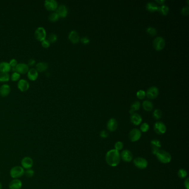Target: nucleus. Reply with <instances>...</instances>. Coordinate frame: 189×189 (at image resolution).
Returning <instances> with one entry per match:
<instances>
[{
    "mask_svg": "<svg viewBox=\"0 0 189 189\" xmlns=\"http://www.w3.org/2000/svg\"><path fill=\"white\" fill-rule=\"evenodd\" d=\"M100 137L102 138H106L108 137V133L106 130H102L100 133Z\"/></svg>",
    "mask_w": 189,
    "mask_h": 189,
    "instance_id": "obj_44",
    "label": "nucleus"
},
{
    "mask_svg": "<svg viewBox=\"0 0 189 189\" xmlns=\"http://www.w3.org/2000/svg\"><path fill=\"white\" fill-rule=\"evenodd\" d=\"M154 130L157 134L162 135L164 134L166 130L165 125L162 122H158L154 124Z\"/></svg>",
    "mask_w": 189,
    "mask_h": 189,
    "instance_id": "obj_7",
    "label": "nucleus"
},
{
    "mask_svg": "<svg viewBox=\"0 0 189 189\" xmlns=\"http://www.w3.org/2000/svg\"><path fill=\"white\" fill-rule=\"evenodd\" d=\"M184 184H185V187L186 189H189V179H187L186 180H185V182H184Z\"/></svg>",
    "mask_w": 189,
    "mask_h": 189,
    "instance_id": "obj_46",
    "label": "nucleus"
},
{
    "mask_svg": "<svg viewBox=\"0 0 189 189\" xmlns=\"http://www.w3.org/2000/svg\"><path fill=\"white\" fill-rule=\"evenodd\" d=\"M56 13L58 14L59 17H66L68 13V10L65 5L61 4L57 8Z\"/></svg>",
    "mask_w": 189,
    "mask_h": 189,
    "instance_id": "obj_15",
    "label": "nucleus"
},
{
    "mask_svg": "<svg viewBox=\"0 0 189 189\" xmlns=\"http://www.w3.org/2000/svg\"><path fill=\"white\" fill-rule=\"evenodd\" d=\"M10 79V75L8 73L0 72V82H7Z\"/></svg>",
    "mask_w": 189,
    "mask_h": 189,
    "instance_id": "obj_29",
    "label": "nucleus"
},
{
    "mask_svg": "<svg viewBox=\"0 0 189 189\" xmlns=\"http://www.w3.org/2000/svg\"><path fill=\"white\" fill-rule=\"evenodd\" d=\"M47 40L49 42L50 44L54 43L57 40V36L55 33H51L48 36Z\"/></svg>",
    "mask_w": 189,
    "mask_h": 189,
    "instance_id": "obj_33",
    "label": "nucleus"
},
{
    "mask_svg": "<svg viewBox=\"0 0 189 189\" xmlns=\"http://www.w3.org/2000/svg\"><path fill=\"white\" fill-rule=\"evenodd\" d=\"M17 86L20 91L24 92L28 90L29 88V83L25 79H20L18 82Z\"/></svg>",
    "mask_w": 189,
    "mask_h": 189,
    "instance_id": "obj_19",
    "label": "nucleus"
},
{
    "mask_svg": "<svg viewBox=\"0 0 189 189\" xmlns=\"http://www.w3.org/2000/svg\"><path fill=\"white\" fill-rule=\"evenodd\" d=\"M50 43L47 40H44L42 41V45L44 48L49 47L50 46Z\"/></svg>",
    "mask_w": 189,
    "mask_h": 189,
    "instance_id": "obj_41",
    "label": "nucleus"
},
{
    "mask_svg": "<svg viewBox=\"0 0 189 189\" xmlns=\"http://www.w3.org/2000/svg\"><path fill=\"white\" fill-rule=\"evenodd\" d=\"M44 6L48 10L54 11L58 7V4L55 0H46L44 2Z\"/></svg>",
    "mask_w": 189,
    "mask_h": 189,
    "instance_id": "obj_12",
    "label": "nucleus"
},
{
    "mask_svg": "<svg viewBox=\"0 0 189 189\" xmlns=\"http://www.w3.org/2000/svg\"><path fill=\"white\" fill-rule=\"evenodd\" d=\"M48 68V63L46 62H39L36 64V70L41 72L46 71Z\"/></svg>",
    "mask_w": 189,
    "mask_h": 189,
    "instance_id": "obj_23",
    "label": "nucleus"
},
{
    "mask_svg": "<svg viewBox=\"0 0 189 189\" xmlns=\"http://www.w3.org/2000/svg\"><path fill=\"white\" fill-rule=\"evenodd\" d=\"M159 95V90L157 87H150L148 89V91L146 93V95L148 98L150 99H154L157 98Z\"/></svg>",
    "mask_w": 189,
    "mask_h": 189,
    "instance_id": "obj_9",
    "label": "nucleus"
},
{
    "mask_svg": "<svg viewBox=\"0 0 189 189\" xmlns=\"http://www.w3.org/2000/svg\"><path fill=\"white\" fill-rule=\"evenodd\" d=\"M187 175H188L187 171L185 169H181L179 170L178 171V176L181 179L185 178L187 176Z\"/></svg>",
    "mask_w": 189,
    "mask_h": 189,
    "instance_id": "obj_34",
    "label": "nucleus"
},
{
    "mask_svg": "<svg viewBox=\"0 0 189 189\" xmlns=\"http://www.w3.org/2000/svg\"><path fill=\"white\" fill-rule=\"evenodd\" d=\"M156 2L160 4H163L165 2V0H156Z\"/></svg>",
    "mask_w": 189,
    "mask_h": 189,
    "instance_id": "obj_47",
    "label": "nucleus"
},
{
    "mask_svg": "<svg viewBox=\"0 0 189 189\" xmlns=\"http://www.w3.org/2000/svg\"><path fill=\"white\" fill-rule=\"evenodd\" d=\"M16 72L17 73L24 74L29 71V68H28V66L27 64H26L25 63H21L17 64V65L16 67Z\"/></svg>",
    "mask_w": 189,
    "mask_h": 189,
    "instance_id": "obj_16",
    "label": "nucleus"
},
{
    "mask_svg": "<svg viewBox=\"0 0 189 189\" xmlns=\"http://www.w3.org/2000/svg\"><path fill=\"white\" fill-rule=\"evenodd\" d=\"M80 41L84 44H87L90 42V40L87 37H84L80 39Z\"/></svg>",
    "mask_w": 189,
    "mask_h": 189,
    "instance_id": "obj_42",
    "label": "nucleus"
},
{
    "mask_svg": "<svg viewBox=\"0 0 189 189\" xmlns=\"http://www.w3.org/2000/svg\"><path fill=\"white\" fill-rule=\"evenodd\" d=\"M137 96L139 99H143L146 96V93L143 90H139L137 93Z\"/></svg>",
    "mask_w": 189,
    "mask_h": 189,
    "instance_id": "obj_35",
    "label": "nucleus"
},
{
    "mask_svg": "<svg viewBox=\"0 0 189 189\" xmlns=\"http://www.w3.org/2000/svg\"><path fill=\"white\" fill-rule=\"evenodd\" d=\"M158 11L162 15L166 16L168 14V13L169 12V8L166 5L162 4L161 6L158 7Z\"/></svg>",
    "mask_w": 189,
    "mask_h": 189,
    "instance_id": "obj_27",
    "label": "nucleus"
},
{
    "mask_svg": "<svg viewBox=\"0 0 189 189\" xmlns=\"http://www.w3.org/2000/svg\"><path fill=\"white\" fill-rule=\"evenodd\" d=\"M11 70V66L9 63L6 62H2L0 63V72L8 73Z\"/></svg>",
    "mask_w": 189,
    "mask_h": 189,
    "instance_id": "obj_24",
    "label": "nucleus"
},
{
    "mask_svg": "<svg viewBox=\"0 0 189 189\" xmlns=\"http://www.w3.org/2000/svg\"><path fill=\"white\" fill-rule=\"evenodd\" d=\"M153 116L154 117V119L158 120L160 119L162 117V112L160 109H155L154 110L153 114Z\"/></svg>",
    "mask_w": 189,
    "mask_h": 189,
    "instance_id": "obj_30",
    "label": "nucleus"
},
{
    "mask_svg": "<svg viewBox=\"0 0 189 189\" xmlns=\"http://www.w3.org/2000/svg\"><path fill=\"white\" fill-rule=\"evenodd\" d=\"M68 38L73 44H77L80 40L78 32L75 30H73L69 33L68 35Z\"/></svg>",
    "mask_w": 189,
    "mask_h": 189,
    "instance_id": "obj_17",
    "label": "nucleus"
},
{
    "mask_svg": "<svg viewBox=\"0 0 189 189\" xmlns=\"http://www.w3.org/2000/svg\"><path fill=\"white\" fill-rule=\"evenodd\" d=\"M24 173V170L22 166H17L12 168L10 171V175L13 179L21 177Z\"/></svg>",
    "mask_w": 189,
    "mask_h": 189,
    "instance_id": "obj_4",
    "label": "nucleus"
},
{
    "mask_svg": "<svg viewBox=\"0 0 189 189\" xmlns=\"http://www.w3.org/2000/svg\"><path fill=\"white\" fill-rule=\"evenodd\" d=\"M140 106V104L139 102H138V101L135 102L131 106V108H130V110H129V113L131 114H133V113H134L135 111H137V110H138L139 109Z\"/></svg>",
    "mask_w": 189,
    "mask_h": 189,
    "instance_id": "obj_28",
    "label": "nucleus"
},
{
    "mask_svg": "<svg viewBox=\"0 0 189 189\" xmlns=\"http://www.w3.org/2000/svg\"><path fill=\"white\" fill-rule=\"evenodd\" d=\"M38 75V71L35 68H31L28 71V78L31 80H35L37 78Z\"/></svg>",
    "mask_w": 189,
    "mask_h": 189,
    "instance_id": "obj_21",
    "label": "nucleus"
},
{
    "mask_svg": "<svg viewBox=\"0 0 189 189\" xmlns=\"http://www.w3.org/2000/svg\"><path fill=\"white\" fill-rule=\"evenodd\" d=\"M146 8L149 12H155L158 11V6L154 2H148L146 5Z\"/></svg>",
    "mask_w": 189,
    "mask_h": 189,
    "instance_id": "obj_25",
    "label": "nucleus"
},
{
    "mask_svg": "<svg viewBox=\"0 0 189 189\" xmlns=\"http://www.w3.org/2000/svg\"><path fill=\"white\" fill-rule=\"evenodd\" d=\"M25 175H26V176L28 177H32L33 175H34V173L35 172L33 170L31 169H27L25 172H24Z\"/></svg>",
    "mask_w": 189,
    "mask_h": 189,
    "instance_id": "obj_39",
    "label": "nucleus"
},
{
    "mask_svg": "<svg viewBox=\"0 0 189 189\" xmlns=\"http://www.w3.org/2000/svg\"><path fill=\"white\" fill-rule=\"evenodd\" d=\"M35 35L36 39L40 41H42L46 39V32L45 29L42 27L37 28L35 30Z\"/></svg>",
    "mask_w": 189,
    "mask_h": 189,
    "instance_id": "obj_5",
    "label": "nucleus"
},
{
    "mask_svg": "<svg viewBox=\"0 0 189 189\" xmlns=\"http://www.w3.org/2000/svg\"><path fill=\"white\" fill-rule=\"evenodd\" d=\"M130 121L134 125L138 126L142 123V117L138 113H133L130 116Z\"/></svg>",
    "mask_w": 189,
    "mask_h": 189,
    "instance_id": "obj_18",
    "label": "nucleus"
},
{
    "mask_svg": "<svg viewBox=\"0 0 189 189\" xmlns=\"http://www.w3.org/2000/svg\"><path fill=\"white\" fill-rule=\"evenodd\" d=\"M33 160L30 157H25L21 161V165L22 168L26 169H30L33 166Z\"/></svg>",
    "mask_w": 189,
    "mask_h": 189,
    "instance_id": "obj_13",
    "label": "nucleus"
},
{
    "mask_svg": "<svg viewBox=\"0 0 189 189\" xmlns=\"http://www.w3.org/2000/svg\"><path fill=\"white\" fill-rule=\"evenodd\" d=\"M149 129V126L148 123H144L140 126V130L142 132H147Z\"/></svg>",
    "mask_w": 189,
    "mask_h": 189,
    "instance_id": "obj_36",
    "label": "nucleus"
},
{
    "mask_svg": "<svg viewBox=\"0 0 189 189\" xmlns=\"http://www.w3.org/2000/svg\"><path fill=\"white\" fill-rule=\"evenodd\" d=\"M165 46V41L162 37H157L153 41L154 49L158 51L162 50Z\"/></svg>",
    "mask_w": 189,
    "mask_h": 189,
    "instance_id": "obj_3",
    "label": "nucleus"
},
{
    "mask_svg": "<svg viewBox=\"0 0 189 189\" xmlns=\"http://www.w3.org/2000/svg\"><path fill=\"white\" fill-rule=\"evenodd\" d=\"M0 189H2V185L1 184V182H0Z\"/></svg>",
    "mask_w": 189,
    "mask_h": 189,
    "instance_id": "obj_48",
    "label": "nucleus"
},
{
    "mask_svg": "<svg viewBox=\"0 0 189 189\" xmlns=\"http://www.w3.org/2000/svg\"><path fill=\"white\" fill-rule=\"evenodd\" d=\"M146 31L149 35L151 36H155L157 33V30L155 28L152 27H149L147 28Z\"/></svg>",
    "mask_w": 189,
    "mask_h": 189,
    "instance_id": "obj_32",
    "label": "nucleus"
},
{
    "mask_svg": "<svg viewBox=\"0 0 189 189\" xmlns=\"http://www.w3.org/2000/svg\"><path fill=\"white\" fill-rule=\"evenodd\" d=\"M142 107L144 110L147 111H151L153 109V104L149 100H145L142 103Z\"/></svg>",
    "mask_w": 189,
    "mask_h": 189,
    "instance_id": "obj_26",
    "label": "nucleus"
},
{
    "mask_svg": "<svg viewBox=\"0 0 189 189\" xmlns=\"http://www.w3.org/2000/svg\"><path fill=\"white\" fill-rule=\"evenodd\" d=\"M181 13L184 15L187 16L189 14V7L188 6H185L181 10Z\"/></svg>",
    "mask_w": 189,
    "mask_h": 189,
    "instance_id": "obj_40",
    "label": "nucleus"
},
{
    "mask_svg": "<svg viewBox=\"0 0 189 189\" xmlns=\"http://www.w3.org/2000/svg\"><path fill=\"white\" fill-rule=\"evenodd\" d=\"M141 135L142 133L140 130L137 129H134L130 131L129 134V138L131 142H137L140 138Z\"/></svg>",
    "mask_w": 189,
    "mask_h": 189,
    "instance_id": "obj_8",
    "label": "nucleus"
},
{
    "mask_svg": "<svg viewBox=\"0 0 189 189\" xmlns=\"http://www.w3.org/2000/svg\"><path fill=\"white\" fill-rule=\"evenodd\" d=\"M155 155L158 158V160L163 164L169 163L171 160V155L165 150H159Z\"/></svg>",
    "mask_w": 189,
    "mask_h": 189,
    "instance_id": "obj_2",
    "label": "nucleus"
},
{
    "mask_svg": "<svg viewBox=\"0 0 189 189\" xmlns=\"http://www.w3.org/2000/svg\"><path fill=\"white\" fill-rule=\"evenodd\" d=\"M9 64L11 66V68L13 67H16L17 65V61L15 59H12L10 61Z\"/></svg>",
    "mask_w": 189,
    "mask_h": 189,
    "instance_id": "obj_43",
    "label": "nucleus"
},
{
    "mask_svg": "<svg viewBox=\"0 0 189 189\" xmlns=\"http://www.w3.org/2000/svg\"><path fill=\"white\" fill-rule=\"evenodd\" d=\"M11 91L10 87L7 84H4L0 87V95L3 97L7 96Z\"/></svg>",
    "mask_w": 189,
    "mask_h": 189,
    "instance_id": "obj_22",
    "label": "nucleus"
},
{
    "mask_svg": "<svg viewBox=\"0 0 189 189\" xmlns=\"http://www.w3.org/2000/svg\"><path fill=\"white\" fill-rule=\"evenodd\" d=\"M150 144L153 154L156 155L159 150V149L161 148V142L158 139H153L151 141Z\"/></svg>",
    "mask_w": 189,
    "mask_h": 189,
    "instance_id": "obj_11",
    "label": "nucleus"
},
{
    "mask_svg": "<svg viewBox=\"0 0 189 189\" xmlns=\"http://www.w3.org/2000/svg\"><path fill=\"white\" fill-rule=\"evenodd\" d=\"M59 17L58 14L56 12H52L49 15L48 18L51 21L55 22L59 19Z\"/></svg>",
    "mask_w": 189,
    "mask_h": 189,
    "instance_id": "obj_31",
    "label": "nucleus"
},
{
    "mask_svg": "<svg viewBox=\"0 0 189 189\" xmlns=\"http://www.w3.org/2000/svg\"><path fill=\"white\" fill-rule=\"evenodd\" d=\"M123 148V143L122 142H118L115 143V150L119 151V150L122 149Z\"/></svg>",
    "mask_w": 189,
    "mask_h": 189,
    "instance_id": "obj_38",
    "label": "nucleus"
},
{
    "mask_svg": "<svg viewBox=\"0 0 189 189\" xmlns=\"http://www.w3.org/2000/svg\"><path fill=\"white\" fill-rule=\"evenodd\" d=\"M22 182L20 180L15 179L10 182L9 188L10 189H20L22 188Z\"/></svg>",
    "mask_w": 189,
    "mask_h": 189,
    "instance_id": "obj_20",
    "label": "nucleus"
},
{
    "mask_svg": "<svg viewBox=\"0 0 189 189\" xmlns=\"http://www.w3.org/2000/svg\"><path fill=\"white\" fill-rule=\"evenodd\" d=\"M107 129L110 131H114L118 128V123L114 118H111L107 123Z\"/></svg>",
    "mask_w": 189,
    "mask_h": 189,
    "instance_id": "obj_14",
    "label": "nucleus"
},
{
    "mask_svg": "<svg viewBox=\"0 0 189 189\" xmlns=\"http://www.w3.org/2000/svg\"><path fill=\"white\" fill-rule=\"evenodd\" d=\"M20 74L17 72H13L11 75V79L13 81H17L20 79Z\"/></svg>",
    "mask_w": 189,
    "mask_h": 189,
    "instance_id": "obj_37",
    "label": "nucleus"
},
{
    "mask_svg": "<svg viewBox=\"0 0 189 189\" xmlns=\"http://www.w3.org/2000/svg\"><path fill=\"white\" fill-rule=\"evenodd\" d=\"M106 160L109 165L114 167L118 165L120 160V156L118 151L112 149L108 151L106 156Z\"/></svg>",
    "mask_w": 189,
    "mask_h": 189,
    "instance_id": "obj_1",
    "label": "nucleus"
},
{
    "mask_svg": "<svg viewBox=\"0 0 189 189\" xmlns=\"http://www.w3.org/2000/svg\"><path fill=\"white\" fill-rule=\"evenodd\" d=\"M120 158L122 159L125 162H130L133 159V154L131 152L128 150H124L121 153L120 155Z\"/></svg>",
    "mask_w": 189,
    "mask_h": 189,
    "instance_id": "obj_10",
    "label": "nucleus"
},
{
    "mask_svg": "<svg viewBox=\"0 0 189 189\" xmlns=\"http://www.w3.org/2000/svg\"><path fill=\"white\" fill-rule=\"evenodd\" d=\"M134 165L140 169H144L148 166V162L144 158H137L134 160Z\"/></svg>",
    "mask_w": 189,
    "mask_h": 189,
    "instance_id": "obj_6",
    "label": "nucleus"
},
{
    "mask_svg": "<svg viewBox=\"0 0 189 189\" xmlns=\"http://www.w3.org/2000/svg\"><path fill=\"white\" fill-rule=\"evenodd\" d=\"M35 63V60L34 59H33V58H31V59H29L28 61V66H33Z\"/></svg>",
    "mask_w": 189,
    "mask_h": 189,
    "instance_id": "obj_45",
    "label": "nucleus"
}]
</instances>
